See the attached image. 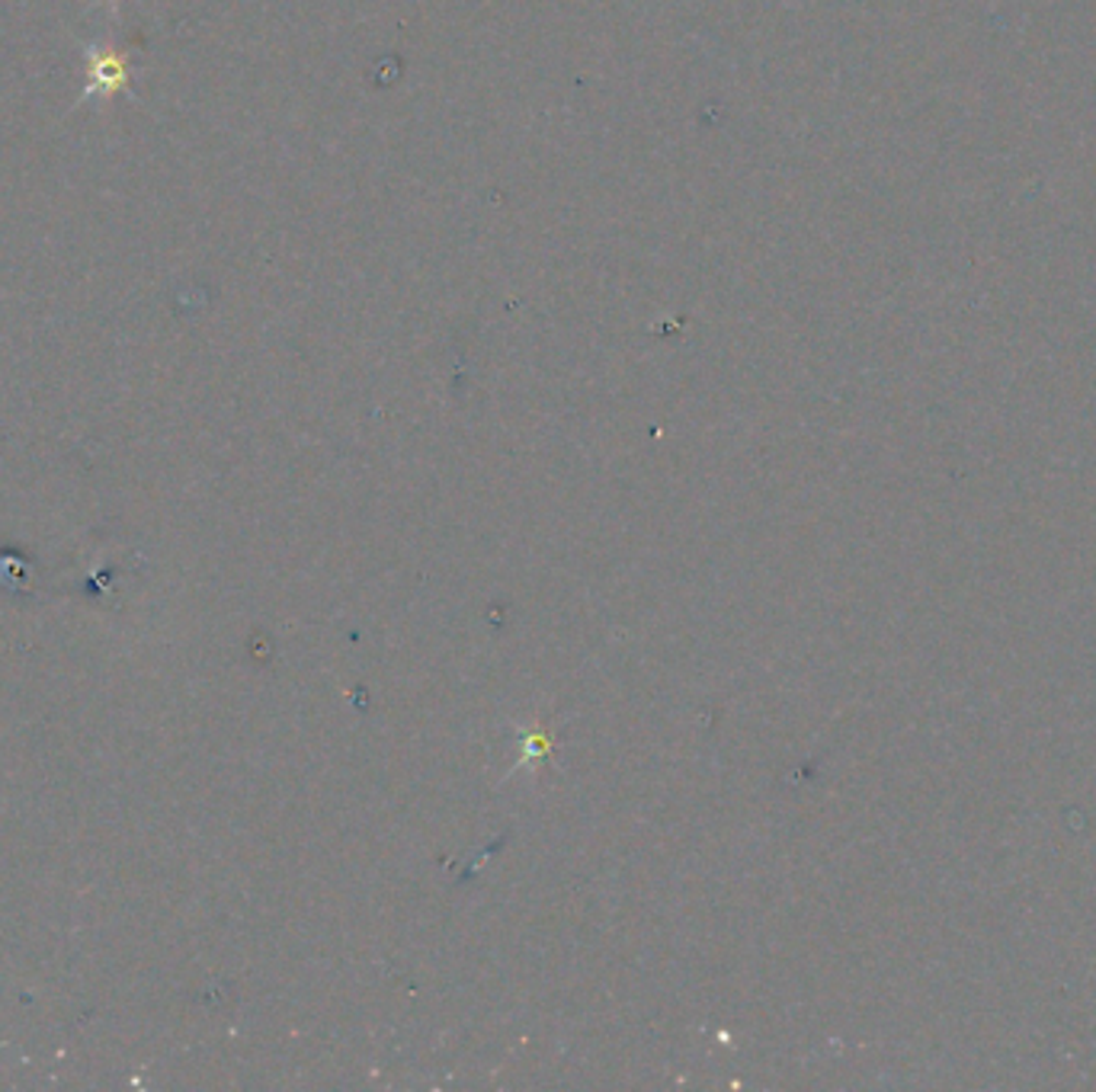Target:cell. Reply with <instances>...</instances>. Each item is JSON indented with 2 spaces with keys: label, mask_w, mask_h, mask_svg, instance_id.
Returning <instances> with one entry per match:
<instances>
[{
  "label": "cell",
  "mask_w": 1096,
  "mask_h": 1092,
  "mask_svg": "<svg viewBox=\"0 0 1096 1092\" xmlns=\"http://www.w3.org/2000/svg\"><path fill=\"white\" fill-rule=\"evenodd\" d=\"M129 83V65L113 48H90L87 55V97H113Z\"/></svg>",
  "instance_id": "1"
}]
</instances>
